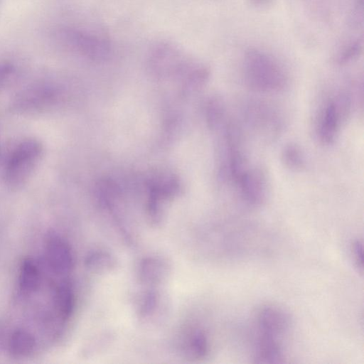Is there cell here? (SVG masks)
Wrapping results in <instances>:
<instances>
[{
  "label": "cell",
  "mask_w": 364,
  "mask_h": 364,
  "mask_svg": "<svg viewBox=\"0 0 364 364\" xmlns=\"http://www.w3.org/2000/svg\"><path fill=\"white\" fill-rule=\"evenodd\" d=\"M86 263L92 270L106 271L115 267L116 260L107 252L95 250L87 257Z\"/></svg>",
  "instance_id": "15"
},
{
  "label": "cell",
  "mask_w": 364,
  "mask_h": 364,
  "mask_svg": "<svg viewBox=\"0 0 364 364\" xmlns=\"http://www.w3.org/2000/svg\"><path fill=\"white\" fill-rule=\"evenodd\" d=\"M281 160L286 168L294 171H302L306 164L303 150L298 144L293 142L284 146L281 152Z\"/></svg>",
  "instance_id": "13"
},
{
  "label": "cell",
  "mask_w": 364,
  "mask_h": 364,
  "mask_svg": "<svg viewBox=\"0 0 364 364\" xmlns=\"http://www.w3.org/2000/svg\"><path fill=\"white\" fill-rule=\"evenodd\" d=\"M352 109L350 95L341 91L329 100L323 110L318 126V136L326 145L333 144L341 127L350 116Z\"/></svg>",
  "instance_id": "4"
},
{
  "label": "cell",
  "mask_w": 364,
  "mask_h": 364,
  "mask_svg": "<svg viewBox=\"0 0 364 364\" xmlns=\"http://www.w3.org/2000/svg\"><path fill=\"white\" fill-rule=\"evenodd\" d=\"M242 200L251 207L262 205L267 198L268 185L264 173L257 167H249L236 184Z\"/></svg>",
  "instance_id": "6"
},
{
  "label": "cell",
  "mask_w": 364,
  "mask_h": 364,
  "mask_svg": "<svg viewBox=\"0 0 364 364\" xmlns=\"http://www.w3.org/2000/svg\"><path fill=\"white\" fill-rule=\"evenodd\" d=\"M249 126L265 140L273 139L282 128V119L274 107L263 102H251L245 108Z\"/></svg>",
  "instance_id": "5"
},
{
  "label": "cell",
  "mask_w": 364,
  "mask_h": 364,
  "mask_svg": "<svg viewBox=\"0 0 364 364\" xmlns=\"http://www.w3.org/2000/svg\"><path fill=\"white\" fill-rule=\"evenodd\" d=\"M42 154L43 146L36 139H26L18 144L5 164V183L12 188L23 185L38 165Z\"/></svg>",
  "instance_id": "3"
},
{
  "label": "cell",
  "mask_w": 364,
  "mask_h": 364,
  "mask_svg": "<svg viewBox=\"0 0 364 364\" xmlns=\"http://www.w3.org/2000/svg\"><path fill=\"white\" fill-rule=\"evenodd\" d=\"M161 307V297L158 291L149 289L145 291L139 301V314L143 319H149Z\"/></svg>",
  "instance_id": "14"
},
{
  "label": "cell",
  "mask_w": 364,
  "mask_h": 364,
  "mask_svg": "<svg viewBox=\"0 0 364 364\" xmlns=\"http://www.w3.org/2000/svg\"><path fill=\"white\" fill-rule=\"evenodd\" d=\"M186 351L193 358H205L210 351V343L206 332L200 328L193 329L186 339Z\"/></svg>",
  "instance_id": "11"
},
{
  "label": "cell",
  "mask_w": 364,
  "mask_h": 364,
  "mask_svg": "<svg viewBox=\"0 0 364 364\" xmlns=\"http://www.w3.org/2000/svg\"><path fill=\"white\" fill-rule=\"evenodd\" d=\"M242 73L246 85L264 93L283 91L289 77L284 67L271 55L257 49H250L244 56Z\"/></svg>",
  "instance_id": "2"
},
{
  "label": "cell",
  "mask_w": 364,
  "mask_h": 364,
  "mask_svg": "<svg viewBox=\"0 0 364 364\" xmlns=\"http://www.w3.org/2000/svg\"><path fill=\"white\" fill-rule=\"evenodd\" d=\"M34 347L35 339L33 335L25 330H16L10 337L9 348L14 356H28L33 351Z\"/></svg>",
  "instance_id": "12"
},
{
  "label": "cell",
  "mask_w": 364,
  "mask_h": 364,
  "mask_svg": "<svg viewBox=\"0 0 364 364\" xmlns=\"http://www.w3.org/2000/svg\"><path fill=\"white\" fill-rule=\"evenodd\" d=\"M170 267L164 259L149 257L143 259L138 267V276L144 284L159 285L168 277Z\"/></svg>",
  "instance_id": "8"
},
{
  "label": "cell",
  "mask_w": 364,
  "mask_h": 364,
  "mask_svg": "<svg viewBox=\"0 0 364 364\" xmlns=\"http://www.w3.org/2000/svg\"><path fill=\"white\" fill-rule=\"evenodd\" d=\"M13 66L9 63L0 64V88L13 73Z\"/></svg>",
  "instance_id": "18"
},
{
  "label": "cell",
  "mask_w": 364,
  "mask_h": 364,
  "mask_svg": "<svg viewBox=\"0 0 364 364\" xmlns=\"http://www.w3.org/2000/svg\"><path fill=\"white\" fill-rule=\"evenodd\" d=\"M251 324V352L254 361L284 362L291 330L289 313L277 304H264L256 310Z\"/></svg>",
  "instance_id": "1"
},
{
  "label": "cell",
  "mask_w": 364,
  "mask_h": 364,
  "mask_svg": "<svg viewBox=\"0 0 364 364\" xmlns=\"http://www.w3.org/2000/svg\"><path fill=\"white\" fill-rule=\"evenodd\" d=\"M40 271L34 260L26 258L21 262L19 272V287L24 294L36 291L40 285Z\"/></svg>",
  "instance_id": "9"
},
{
  "label": "cell",
  "mask_w": 364,
  "mask_h": 364,
  "mask_svg": "<svg viewBox=\"0 0 364 364\" xmlns=\"http://www.w3.org/2000/svg\"><path fill=\"white\" fill-rule=\"evenodd\" d=\"M209 105V123L212 127H216L219 126L223 120L225 105L220 98L214 99Z\"/></svg>",
  "instance_id": "16"
},
{
  "label": "cell",
  "mask_w": 364,
  "mask_h": 364,
  "mask_svg": "<svg viewBox=\"0 0 364 364\" xmlns=\"http://www.w3.org/2000/svg\"><path fill=\"white\" fill-rule=\"evenodd\" d=\"M46 258L55 274L67 275L74 267V259L68 244L59 235L50 233L46 242Z\"/></svg>",
  "instance_id": "7"
},
{
  "label": "cell",
  "mask_w": 364,
  "mask_h": 364,
  "mask_svg": "<svg viewBox=\"0 0 364 364\" xmlns=\"http://www.w3.org/2000/svg\"><path fill=\"white\" fill-rule=\"evenodd\" d=\"M255 6H264L269 4L272 0H250Z\"/></svg>",
  "instance_id": "19"
},
{
  "label": "cell",
  "mask_w": 364,
  "mask_h": 364,
  "mask_svg": "<svg viewBox=\"0 0 364 364\" xmlns=\"http://www.w3.org/2000/svg\"><path fill=\"white\" fill-rule=\"evenodd\" d=\"M353 257L358 268L363 269V245L359 241H356L353 245Z\"/></svg>",
  "instance_id": "17"
},
{
  "label": "cell",
  "mask_w": 364,
  "mask_h": 364,
  "mask_svg": "<svg viewBox=\"0 0 364 364\" xmlns=\"http://www.w3.org/2000/svg\"><path fill=\"white\" fill-rule=\"evenodd\" d=\"M55 303L62 319H69L75 306L74 291L69 281H63L57 286Z\"/></svg>",
  "instance_id": "10"
}]
</instances>
